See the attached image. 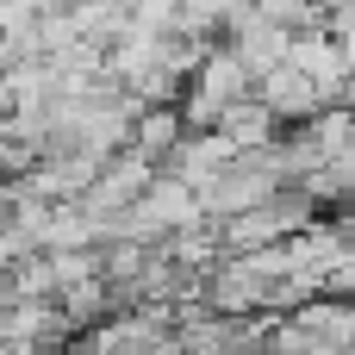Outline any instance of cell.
Here are the masks:
<instances>
[{
  "instance_id": "2",
  "label": "cell",
  "mask_w": 355,
  "mask_h": 355,
  "mask_svg": "<svg viewBox=\"0 0 355 355\" xmlns=\"http://www.w3.org/2000/svg\"><path fill=\"white\" fill-rule=\"evenodd\" d=\"M250 12H256V19H268V25H281L287 37H306V31H318V12H312V0H250Z\"/></svg>"
},
{
  "instance_id": "1",
  "label": "cell",
  "mask_w": 355,
  "mask_h": 355,
  "mask_svg": "<svg viewBox=\"0 0 355 355\" xmlns=\"http://www.w3.org/2000/svg\"><path fill=\"white\" fill-rule=\"evenodd\" d=\"M218 44H225V50L250 69V81H256V75H268L275 62H287V44H293V37H287L281 25H268V19H256V12L243 6L237 19H225V37H218Z\"/></svg>"
}]
</instances>
